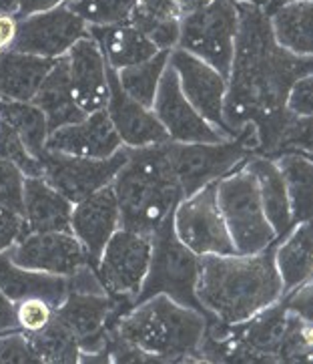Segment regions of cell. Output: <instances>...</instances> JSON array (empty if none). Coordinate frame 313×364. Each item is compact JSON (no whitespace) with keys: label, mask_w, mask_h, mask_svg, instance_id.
<instances>
[{"label":"cell","mask_w":313,"mask_h":364,"mask_svg":"<svg viewBox=\"0 0 313 364\" xmlns=\"http://www.w3.org/2000/svg\"><path fill=\"white\" fill-rule=\"evenodd\" d=\"M137 0H72L69 6L87 26L127 23Z\"/></svg>","instance_id":"d6a6232c"},{"label":"cell","mask_w":313,"mask_h":364,"mask_svg":"<svg viewBox=\"0 0 313 364\" xmlns=\"http://www.w3.org/2000/svg\"><path fill=\"white\" fill-rule=\"evenodd\" d=\"M31 103H35L45 113L48 133L87 117L72 99L67 55L60 59H55L50 71L47 73L45 81L40 82Z\"/></svg>","instance_id":"d4e9b609"},{"label":"cell","mask_w":313,"mask_h":364,"mask_svg":"<svg viewBox=\"0 0 313 364\" xmlns=\"http://www.w3.org/2000/svg\"><path fill=\"white\" fill-rule=\"evenodd\" d=\"M24 177L16 165L0 159V205L23 213Z\"/></svg>","instance_id":"8d00e7d4"},{"label":"cell","mask_w":313,"mask_h":364,"mask_svg":"<svg viewBox=\"0 0 313 364\" xmlns=\"http://www.w3.org/2000/svg\"><path fill=\"white\" fill-rule=\"evenodd\" d=\"M199 256L185 247L173 230V213L151 234V258L147 276L133 304L145 298L163 294L177 304L195 308L203 312L199 304L197 286ZM205 314V312H203ZM207 316V314H205Z\"/></svg>","instance_id":"5b68a950"},{"label":"cell","mask_w":313,"mask_h":364,"mask_svg":"<svg viewBox=\"0 0 313 364\" xmlns=\"http://www.w3.org/2000/svg\"><path fill=\"white\" fill-rule=\"evenodd\" d=\"M169 67L177 75L179 89L185 95L187 101L193 105V109L215 129H219L225 137H229L223 123L227 79L205 60L197 59L195 55L179 47L169 50Z\"/></svg>","instance_id":"4fadbf2b"},{"label":"cell","mask_w":313,"mask_h":364,"mask_svg":"<svg viewBox=\"0 0 313 364\" xmlns=\"http://www.w3.org/2000/svg\"><path fill=\"white\" fill-rule=\"evenodd\" d=\"M128 23L137 26L159 50L177 48L181 12L175 0H137Z\"/></svg>","instance_id":"83f0119b"},{"label":"cell","mask_w":313,"mask_h":364,"mask_svg":"<svg viewBox=\"0 0 313 364\" xmlns=\"http://www.w3.org/2000/svg\"><path fill=\"white\" fill-rule=\"evenodd\" d=\"M89 36L97 43L111 71L145 63L159 53V48L128 21L106 26H89Z\"/></svg>","instance_id":"44dd1931"},{"label":"cell","mask_w":313,"mask_h":364,"mask_svg":"<svg viewBox=\"0 0 313 364\" xmlns=\"http://www.w3.org/2000/svg\"><path fill=\"white\" fill-rule=\"evenodd\" d=\"M265 11V9H263ZM269 26L273 41L295 57H312L313 53V2L295 0L269 9Z\"/></svg>","instance_id":"4316f807"},{"label":"cell","mask_w":313,"mask_h":364,"mask_svg":"<svg viewBox=\"0 0 313 364\" xmlns=\"http://www.w3.org/2000/svg\"><path fill=\"white\" fill-rule=\"evenodd\" d=\"M21 268L70 276L77 268L91 264L89 254L72 232H28L9 250Z\"/></svg>","instance_id":"9a60e30c"},{"label":"cell","mask_w":313,"mask_h":364,"mask_svg":"<svg viewBox=\"0 0 313 364\" xmlns=\"http://www.w3.org/2000/svg\"><path fill=\"white\" fill-rule=\"evenodd\" d=\"M0 119L11 125L14 133L21 137L26 151L38 159L45 151L48 137V125L45 113L35 103H18V101H0Z\"/></svg>","instance_id":"f546056e"},{"label":"cell","mask_w":313,"mask_h":364,"mask_svg":"<svg viewBox=\"0 0 313 364\" xmlns=\"http://www.w3.org/2000/svg\"><path fill=\"white\" fill-rule=\"evenodd\" d=\"M21 0H0V14H16Z\"/></svg>","instance_id":"bcb514c9"},{"label":"cell","mask_w":313,"mask_h":364,"mask_svg":"<svg viewBox=\"0 0 313 364\" xmlns=\"http://www.w3.org/2000/svg\"><path fill=\"white\" fill-rule=\"evenodd\" d=\"M273 246L259 254L199 258L195 294L209 320L239 324L283 296Z\"/></svg>","instance_id":"7a4b0ae2"},{"label":"cell","mask_w":313,"mask_h":364,"mask_svg":"<svg viewBox=\"0 0 313 364\" xmlns=\"http://www.w3.org/2000/svg\"><path fill=\"white\" fill-rule=\"evenodd\" d=\"M151 258V235L119 228L94 264L104 292L133 304L147 276Z\"/></svg>","instance_id":"30bf717a"},{"label":"cell","mask_w":313,"mask_h":364,"mask_svg":"<svg viewBox=\"0 0 313 364\" xmlns=\"http://www.w3.org/2000/svg\"><path fill=\"white\" fill-rule=\"evenodd\" d=\"M18 33V16L16 14H0V53L12 50Z\"/></svg>","instance_id":"b9f144b4"},{"label":"cell","mask_w":313,"mask_h":364,"mask_svg":"<svg viewBox=\"0 0 313 364\" xmlns=\"http://www.w3.org/2000/svg\"><path fill=\"white\" fill-rule=\"evenodd\" d=\"M217 181L183 198L173 210L175 235L199 258L237 254L219 212Z\"/></svg>","instance_id":"9c48e42d"},{"label":"cell","mask_w":313,"mask_h":364,"mask_svg":"<svg viewBox=\"0 0 313 364\" xmlns=\"http://www.w3.org/2000/svg\"><path fill=\"white\" fill-rule=\"evenodd\" d=\"M14 318L18 330H23L24 334H36L47 328L55 318V306L38 296L23 298L14 302Z\"/></svg>","instance_id":"e575fe53"},{"label":"cell","mask_w":313,"mask_h":364,"mask_svg":"<svg viewBox=\"0 0 313 364\" xmlns=\"http://www.w3.org/2000/svg\"><path fill=\"white\" fill-rule=\"evenodd\" d=\"M285 109L297 117H312L313 113V75H303L291 85Z\"/></svg>","instance_id":"f35d334b"},{"label":"cell","mask_w":313,"mask_h":364,"mask_svg":"<svg viewBox=\"0 0 313 364\" xmlns=\"http://www.w3.org/2000/svg\"><path fill=\"white\" fill-rule=\"evenodd\" d=\"M151 109L167 133L169 141L217 143L223 139H231L225 137L219 129H215L193 109V105L185 99V95L181 93L177 75L169 65L163 73Z\"/></svg>","instance_id":"5bb4252c"},{"label":"cell","mask_w":313,"mask_h":364,"mask_svg":"<svg viewBox=\"0 0 313 364\" xmlns=\"http://www.w3.org/2000/svg\"><path fill=\"white\" fill-rule=\"evenodd\" d=\"M217 203L237 254H259L278 242L263 212L256 177L243 165L217 181Z\"/></svg>","instance_id":"8992f818"},{"label":"cell","mask_w":313,"mask_h":364,"mask_svg":"<svg viewBox=\"0 0 313 364\" xmlns=\"http://www.w3.org/2000/svg\"><path fill=\"white\" fill-rule=\"evenodd\" d=\"M121 139L106 111H97L77 123L65 125L48 133L45 149L77 157L104 159L121 149Z\"/></svg>","instance_id":"ac0fdd59"},{"label":"cell","mask_w":313,"mask_h":364,"mask_svg":"<svg viewBox=\"0 0 313 364\" xmlns=\"http://www.w3.org/2000/svg\"><path fill=\"white\" fill-rule=\"evenodd\" d=\"M119 228H121L119 205L111 186L72 203L70 232L81 242L93 266L106 246V242Z\"/></svg>","instance_id":"e0dca14e"},{"label":"cell","mask_w":313,"mask_h":364,"mask_svg":"<svg viewBox=\"0 0 313 364\" xmlns=\"http://www.w3.org/2000/svg\"><path fill=\"white\" fill-rule=\"evenodd\" d=\"M53 63V59H43L18 50L0 53V101H33Z\"/></svg>","instance_id":"484cf974"},{"label":"cell","mask_w":313,"mask_h":364,"mask_svg":"<svg viewBox=\"0 0 313 364\" xmlns=\"http://www.w3.org/2000/svg\"><path fill=\"white\" fill-rule=\"evenodd\" d=\"M235 2H241V4H251V6H259V9H265L267 0H235Z\"/></svg>","instance_id":"7dc6e473"},{"label":"cell","mask_w":313,"mask_h":364,"mask_svg":"<svg viewBox=\"0 0 313 364\" xmlns=\"http://www.w3.org/2000/svg\"><path fill=\"white\" fill-rule=\"evenodd\" d=\"M70 91L84 115L103 111L109 103V67L91 36L77 41L67 53Z\"/></svg>","instance_id":"2e32d148"},{"label":"cell","mask_w":313,"mask_h":364,"mask_svg":"<svg viewBox=\"0 0 313 364\" xmlns=\"http://www.w3.org/2000/svg\"><path fill=\"white\" fill-rule=\"evenodd\" d=\"M211 0H175V4H177V9L181 12V16H185V14H191V12L199 11V9H203V6H207Z\"/></svg>","instance_id":"f6af8a7d"},{"label":"cell","mask_w":313,"mask_h":364,"mask_svg":"<svg viewBox=\"0 0 313 364\" xmlns=\"http://www.w3.org/2000/svg\"><path fill=\"white\" fill-rule=\"evenodd\" d=\"M127 161V151L121 147L115 155L104 159L77 157L58 151H45L38 155L40 177L62 193L70 203L89 198L91 193L113 183L116 171Z\"/></svg>","instance_id":"8fae6325"},{"label":"cell","mask_w":313,"mask_h":364,"mask_svg":"<svg viewBox=\"0 0 313 364\" xmlns=\"http://www.w3.org/2000/svg\"><path fill=\"white\" fill-rule=\"evenodd\" d=\"M87 35V23L69 4H62L18 18V33L12 50L55 60L65 57L70 47Z\"/></svg>","instance_id":"7c38bea8"},{"label":"cell","mask_w":313,"mask_h":364,"mask_svg":"<svg viewBox=\"0 0 313 364\" xmlns=\"http://www.w3.org/2000/svg\"><path fill=\"white\" fill-rule=\"evenodd\" d=\"M167 65H169V50H159L155 57L145 60V63L115 71L116 82L128 99L151 109Z\"/></svg>","instance_id":"4dcf8cb0"},{"label":"cell","mask_w":313,"mask_h":364,"mask_svg":"<svg viewBox=\"0 0 313 364\" xmlns=\"http://www.w3.org/2000/svg\"><path fill=\"white\" fill-rule=\"evenodd\" d=\"M256 147L253 125H245L237 137L217 143H167L169 161L183 198L231 173L243 164L247 155L256 153Z\"/></svg>","instance_id":"52a82bcc"},{"label":"cell","mask_w":313,"mask_h":364,"mask_svg":"<svg viewBox=\"0 0 313 364\" xmlns=\"http://www.w3.org/2000/svg\"><path fill=\"white\" fill-rule=\"evenodd\" d=\"M313 350L312 320L290 312L287 328L279 346L278 363H309Z\"/></svg>","instance_id":"836d02e7"},{"label":"cell","mask_w":313,"mask_h":364,"mask_svg":"<svg viewBox=\"0 0 313 364\" xmlns=\"http://www.w3.org/2000/svg\"><path fill=\"white\" fill-rule=\"evenodd\" d=\"M287 2H295V0H267L265 11H269V9H275V6H279V4H287Z\"/></svg>","instance_id":"c3c4849f"},{"label":"cell","mask_w":313,"mask_h":364,"mask_svg":"<svg viewBox=\"0 0 313 364\" xmlns=\"http://www.w3.org/2000/svg\"><path fill=\"white\" fill-rule=\"evenodd\" d=\"M28 341L33 344V350H35L38 363H79V356H81L79 342L57 318L50 320L47 328H43L36 334H28Z\"/></svg>","instance_id":"1f68e13d"},{"label":"cell","mask_w":313,"mask_h":364,"mask_svg":"<svg viewBox=\"0 0 313 364\" xmlns=\"http://www.w3.org/2000/svg\"><path fill=\"white\" fill-rule=\"evenodd\" d=\"M239 24L227 75L223 123L229 137L245 125L257 135L256 155L273 157L283 149V137L297 117L285 109L291 85L312 73V57H295L273 41L269 16L263 9L241 4Z\"/></svg>","instance_id":"6da1fadb"},{"label":"cell","mask_w":313,"mask_h":364,"mask_svg":"<svg viewBox=\"0 0 313 364\" xmlns=\"http://www.w3.org/2000/svg\"><path fill=\"white\" fill-rule=\"evenodd\" d=\"M273 264L283 294L312 280L313 270V235L312 220L297 222L273 246Z\"/></svg>","instance_id":"603a6c76"},{"label":"cell","mask_w":313,"mask_h":364,"mask_svg":"<svg viewBox=\"0 0 313 364\" xmlns=\"http://www.w3.org/2000/svg\"><path fill=\"white\" fill-rule=\"evenodd\" d=\"M70 2H72V0H21V6H18L16 16L23 18V16L33 14V12L48 11V9L62 6V4H70Z\"/></svg>","instance_id":"7bdbcfd3"},{"label":"cell","mask_w":313,"mask_h":364,"mask_svg":"<svg viewBox=\"0 0 313 364\" xmlns=\"http://www.w3.org/2000/svg\"><path fill=\"white\" fill-rule=\"evenodd\" d=\"M312 292H313V284L303 282L302 286L293 288L290 292L283 294V300L287 304V310L297 314V316L305 318V320H312Z\"/></svg>","instance_id":"60d3db41"},{"label":"cell","mask_w":313,"mask_h":364,"mask_svg":"<svg viewBox=\"0 0 313 364\" xmlns=\"http://www.w3.org/2000/svg\"><path fill=\"white\" fill-rule=\"evenodd\" d=\"M0 363H38L28 334L23 330H11L0 334Z\"/></svg>","instance_id":"74e56055"},{"label":"cell","mask_w":313,"mask_h":364,"mask_svg":"<svg viewBox=\"0 0 313 364\" xmlns=\"http://www.w3.org/2000/svg\"><path fill=\"white\" fill-rule=\"evenodd\" d=\"M26 234L28 230H26L23 213L0 205V254L9 252Z\"/></svg>","instance_id":"ab89813d"},{"label":"cell","mask_w":313,"mask_h":364,"mask_svg":"<svg viewBox=\"0 0 313 364\" xmlns=\"http://www.w3.org/2000/svg\"><path fill=\"white\" fill-rule=\"evenodd\" d=\"M11 330H18L16 318H14V302H11L0 290V334L11 332Z\"/></svg>","instance_id":"ee69618b"},{"label":"cell","mask_w":313,"mask_h":364,"mask_svg":"<svg viewBox=\"0 0 313 364\" xmlns=\"http://www.w3.org/2000/svg\"><path fill=\"white\" fill-rule=\"evenodd\" d=\"M167 143L128 149L127 161L116 171L115 191L121 228L151 235L183 200L175 179Z\"/></svg>","instance_id":"277c9868"},{"label":"cell","mask_w":313,"mask_h":364,"mask_svg":"<svg viewBox=\"0 0 313 364\" xmlns=\"http://www.w3.org/2000/svg\"><path fill=\"white\" fill-rule=\"evenodd\" d=\"M241 165L256 177L259 198H261V203H263V212H265L267 220L271 223L278 240L283 237L295 223H293V218H291L290 198H287L285 181L281 177L278 164L271 157L251 153V155L245 157V161Z\"/></svg>","instance_id":"7402d4cb"},{"label":"cell","mask_w":313,"mask_h":364,"mask_svg":"<svg viewBox=\"0 0 313 364\" xmlns=\"http://www.w3.org/2000/svg\"><path fill=\"white\" fill-rule=\"evenodd\" d=\"M123 147L137 149L169 141L153 109L135 103L121 91L115 71L109 69V103L104 107Z\"/></svg>","instance_id":"d6986e66"},{"label":"cell","mask_w":313,"mask_h":364,"mask_svg":"<svg viewBox=\"0 0 313 364\" xmlns=\"http://www.w3.org/2000/svg\"><path fill=\"white\" fill-rule=\"evenodd\" d=\"M285 181L293 223L312 220L313 165L312 153L285 151L271 157Z\"/></svg>","instance_id":"f1b7e54d"},{"label":"cell","mask_w":313,"mask_h":364,"mask_svg":"<svg viewBox=\"0 0 313 364\" xmlns=\"http://www.w3.org/2000/svg\"><path fill=\"white\" fill-rule=\"evenodd\" d=\"M70 203L40 176L24 177L23 218L28 232H70Z\"/></svg>","instance_id":"ffe728a7"},{"label":"cell","mask_w":313,"mask_h":364,"mask_svg":"<svg viewBox=\"0 0 313 364\" xmlns=\"http://www.w3.org/2000/svg\"><path fill=\"white\" fill-rule=\"evenodd\" d=\"M207 324L203 312L157 294L127 308L111 330L151 363H201L199 348Z\"/></svg>","instance_id":"3957f363"},{"label":"cell","mask_w":313,"mask_h":364,"mask_svg":"<svg viewBox=\"0 0 313 364\" xmlns=\"http://www.w3.org/2000/svg\"><path fill=\"white\" fill-rule=\"evenodd\" d=\"M239 24L235 0H211L207 6L181 16L177 47L205 60L225 79L229 75Z\"/></svg>","instance_id":"ba28073f"},{"label":"cell","mask_w":313,"mask_h":364,"mask_svg":"<svg viewBox=\"0 0 313 364\" xmlns=\"http://www.w3.org/2000/svg\"><path fill=\"white\" fill-rule=\"evenodd\" d=\"M0 290L11 302L38 296L57 308L69 292V284L65 276L21 268L12 262L11 252H2L0 254Z\"/></svg>","instance_id":"cb8c5ba5"},{"label":"cell","mask_w":313,"mask_h":364,"mask_svg":"<svg viewBox=\"0 0 313 364\" xmlns=\"http://www.w3.org/2000/svg\"><path fill=\"white\" fill-rule=\"evenodd\" d=\"M0 159L16 165L26 177L40 176V164H38V159L26 151V147L21 141V137L2 119H0Z\"/></svg>","instance_id":"d590c367"}]
</instances>
